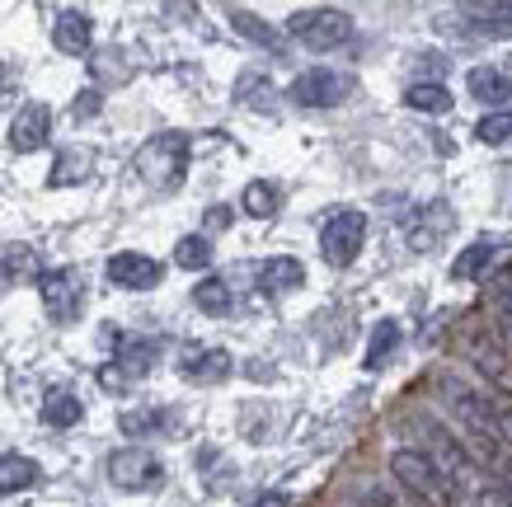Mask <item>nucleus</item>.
I'll return each instance as SVG.
<instances>
[{"instance_id":"3","label":"nucleus","mask_w":512,"mask_h":507,"mask_svg":"<svg viewBox=\"0 0 512 507\" xmlns=\"http://www.w3.org/2000/svg\"><path fill=\"white\" fill-rule=\"evenodd\" d=\"M419 432H423V442H428L423 451H428V456H433V461L442 465V470H447L451 479H456V489L466 493V489H475V484H480L484 465L475 461V451H470V446L461 442L456 432L442 428V423H437L433 414H419Z\"/></svg>"},{"instance_id":"32","label":"nucleus","mask_w":512,"mask_h":507,"mask_svg":"<svg viewBox=\"0 0 512 507\" xmlns=\"http://www.w3.org/2000/svg\"><path fill=\"white\" fill-rule=\"evenodd\" d=\"M494 315H498V334L512 343V277H503L494 287Z\"/></svg>"},{"instance_id":"8","label":"nucleus","mask_w":512,"mask_h":507,"mask_svg":"<svg viewBox=\"0 0 512 507\" xmlns=\"http://www.w3.org/2000/svg\"><path fill=\"white\" fill-rule=\"evenodd\" d=\"M109 484L123 493L160 489V484H165V465H160V456L146 451V446H123V451L109 456Z\"/></svg>"},{"instance_id":"29","label":"nucleus","mask_w":512,"mask_h":507,"mask_svg":"<svg viewBox=\"0 0 512 507\" xmlns=\"http://www.w3.org/2000/svg\"><path fill=\"white\" fill-rule=\"evenodd\" d=\"M470 507H512V489L503 479H480L470 489Z\"/></svg>"},{"instance_id":"34","label":"nucleus","mask_w":512,"mask_h":507,"mask_svg":"<svg viewBox=\"0 0 512 507\" xmlns=\"http://www.w3.org/2000/svg\"><path fill=\"white\" fill-rule=\"evenodd\" d=\"M5 80H10V76H5V62H0V90H5Z\"/></svg>"},{"instance_id":"24","label":"nucleus","mask_w":512,"mask_h":507,"mask_svg":"<svg viewBox=\"0 0 512 507\" xmlns=\"http://www.w3.org/2000/svg\"><path fill=\"white\" fill-rule=\"evenodd\" d=\"M80 414H85V404L71 390H52L43 400V423H52V428H71V423H80Z\"/></svg>"},{"instance_id":"21","label":"nucleus","mask_w":512,"mask_h":507,"mask_svg":"<svg viewBox=\"0 0 512 507\" xmlns=\"http://www.w3.org/2000/svg\"><path fill=\"white\" fill-rule=\"evenodd\" d=\"M38 461H29V456H0V493H24L38 484Z\"/></svg>"},{"instance_id":"14","label":"nucleus","mask_w":512,"mask_h":507,"mask_svg":"<svg viewBox=\"0 0 512 507\" xmlns=\"http://www.w3.org/2000/svg\"><path fill=\"white\" fill-rule=\"evenodd\" d=\"M179 371L198 385L226 381V376H231V353H226V348H188L184 362H179Z\"/></svg>"},{"instance_id":"7","label":"nucleus","mask_w":512,"mask_h":507,"mask_svg":"<svg viewBox=\"0 0 512 507\" xmlns=\"http://www.w3.org/2000/svg\"><path fill=\"white\" fill-rule=\"evenodd\" d=\"M38 292L52 324H71L85 310V273L80 268H47L38 273Z\"/></svg>"},{"instance_id":"15","label":"nucleus","mask_w":512,"mask_h":507,"mask_svg":"<svg viewBox=\"0 0 512 507\" xmlns=\"http://www.w3.org/2000/svg\"><path fill=\"white\" fill-rule=\"evenodd\" d=\"M503 240H475V245H466L461 254H456V263H451V277H461V282H475V277H484L489 268H494V259L503 254Z\"/></svg>"},{"instance_id":"27","label":"nucleus","mask_w":512,"mask_h":507,"mask_svg":"<svg viewBox=\"0 0 512 507\" xmlns=\"http://www.w3.org/2000/svg\"><path fill=\"white\" fill-rule=\"evenodd\" d=\"M174 263L188 268V273H202V268L212 263V240H207V235H184V240L174 245Z\"/></svg>"},{"instance_id":"9","label":"nucleus","mask_w":512,"mask_h":507,"mask_svg":"<svg viewBox=\"0 0 512 507\" xmlns=\"http://www.w3.org/2000/svg\"><path fill=\"white\" fill-rule=\"evenodd\" d=\"M353 94V76H343L334 66H311L292 80V99L301 108H334Z\"/></svg>"},{"instance_id":"4","label":"nucleus","mask_w":512,"mask_h":507,"mask_svg":"<svg viewBox=\"0 0 512 507\" xmlns=\"http://www.w3.org/2000/svg\"><path fill=\"white\" fill-rule=\"evenodd\" d=\"M137 174L151 188H160V193H170V188L184 184V174H188V137L184 132H160V137L146 141L137 151Z\"/></svg>"},{"instance_id":"28","label":"nucleus","mask_w":512,"mask_h":507,"mask_svg":"<svg viewBox=\"0 0 512 507\" xmlns=\"http://www.w3.org/2000/svg\"><path fill=\"white\" fill-rule=\"evenodd\" d=\"M475 137L484 141V146H503V141H512V108H498V113H484L480 127H475Z\"/></svg>"},{"instance_id":"26","label":"nucleus","mask_w":512,"mask_h":507,"mask_svg":"<svg viewBox=\"0 0 512 507\" xmlns=\"http://www.w3.org/2000/svg\"><path fill=\"white\" fill-rule=\"evenodd\" d=\"M400 348V324L395 320H381L376 324V334H372V343H367V371H381L386 367V357Z\"/></svg>"},{"instance_id":"12","label":"nucleus","mask_w":512,"mask_h":507,"mask_svg":"<svg viewBox=\"0 0 512 507\" xmlns=\"http://www.w3.org/2000/svg\"><path fill=\"white\" fill-rule=\"evenodd\" d=\"M47 132H52V108L43 99H33V104L19 108V118L10 123V146L15 151H38L47 141Z\"/></svg>"},{"instance_id":"25","label":"nucleus","mask_w":512,"mask_h":507,"mask_svg":"<svg viewBox=\"0 0 512 507\" xmlns=\"http://www.w3.org/2000/svg\"><path fill=\"white\" fill-rule=\"evenodd\" d=\"M90 165H94L90 151H66V155H57V165H52V188H66V184L90 179Z\"/></svg>"},{"instance_id":"23","label":"nucleus","mask_w":512,"mask_h":507,"mask_svg":"<svg viewBox=\"0 0 512 507\" xmlns=\"http://www.w3.org/2000/svg\"><path fill=\"white\" fill-rule=\"evenodd\" d=\"M404 104L414 108V113H447L451 90L447 85H437V80H419V85H409V90H404Z\"/></svg>"},{"instance_id":"30","label":"nucleus","mask_w":512,"mask_h":507,"mask_svg":"<svg viewBox=\"0 0 512 507\" xmlns=\"http://www.w3.org/2000/svg\"><path fill=\"white\" fill-rule=\"evenodd\" d=\"M235 99H245V104H254V108H268L273 85H268L264 76H240V80H235Z\"/></svg>"},{"instance_id":"31","label":"nucleus","mask_w":512,"mask_h":507,"mask_svg":"<svg viewBox=\"0 0 512 507\" xmlns=\"http://www.w3.org/2000/svg\"><path fill=\"white\" fill-rule=\"evenodd\" d=\"M160 423H165V414H160V409H132V414L118 418V428H123L127 437H141V432H156Z\"/></svg>"},{"instance_id":"13","label":"nucleus","mask_w":512,"mask_h":507,"mask_svg":"<svg viewBox=\"0 0 512 507\" xmlns=\"http://www.w3.org/2000/svg\"><path fill=\"white\" fill-rule=\"evenodd\" d=\"M466 90H470V99L489 104L494 113L498 108H512V76L503 66H475L466 76Z\"/></svg>"},{"instance_id":"5","label":"nucleus","mask_w":512,"mask_h":507,"mask_svg":"<svg viewBox=\"0 0 512 507\" xmlns=\"http://www.w3.org/2000/svg\"><path fill=\"white\" fill-rule=\"evenodd\" d=\"M287 33L301 47H311V52H334V47H343L353 38V15L334 10V5H311V10H296L287 19Z\"/></svg>"},{"instance_id":"33","label":"nucleus","mask_w":512,"mask_h":507,"mask_svg":"<svg viewBox=\"0 0 512 507\" xmlns=\"http://www.w3.org/2000/svg\"><path fill=\"white\" fill-rule=\"evenodd\" d=\"M94 108H99V94H94V90H85V94H80V99H76V118H90Z\"/></svg>"},{"instance_id":"20","label":"nucleus","mask_w":512,"mask_h":507,"mask_svg":"<svg viewBox=\"0 0 512 507\" xmlns=\"http://www.w3.org/2000/svg\"><path fill=\"white\" fill-rule=\"evenodd\" d=\"M226 15H231V29L240 33V38H249V43L264 47V52H282L278 29H268L259 15H249V10H226Z\"/></svg>"},{"instance_id":"1","label":"nucleus","mask_w":512,"mask_h":507,"mask_svg":"<svg viewBox=\"0 0 512 507\" xmlns=\"http://www.w3.org/2000/svg\"><path fill=\"white\" fill-rule=\"evenodd\" d=\"M437 395L447 404V414L461 423L466 432L470 451H475V461L484 470H512V446L503 442V404L494 395H484L480 385H470L466 376H456V371H442L437 376Z\"/></svg>"},{"instance_id":"17","label":"nucleus","mask_w":512,"mask_h":507,"mask_svg":"<svg viewBox=\"0 0 512 507\" xmlns=\"http://www.w3.org/2000/svg\"><path fill=\"white\" fill-rule=\"evenodd\" d=\"M156 357H160V338H137V334L118 338V371H123L127 381L141 376V371H151Z\"/></svg>"},{"instance_id":"11","label":"nucleus","mask_w":512,"mask_h":507,"mask_svg":"<svg viewBox=\"0 0 512 507\" xmlns=\"http://www.w3.org/2000/svg\"><path fill=\"white\" fill-rule=\"evenodd\" d=\"M160 277H165V263L151 259V254H137V249L109 259V282L123 292H151V287H160Z\"/></svg>"},{"instance_id":"2","label":"nucleus","mask_w":512,"mask_h":507,"mask_svg":"<svg viewBox=\"0 0 512 507\" xmlns=\"http://www.w3.org/2000/svg\"><path fill=\"white\" fill-rule=\"evenodd\" d=\"M390 479L400 484L419 507H461V489L423 446H400L390 451Z\"/></svg>"},{"instance_id":"6","label":"nucleus","mask_w":512,"mask_h":507,"mask_svg":"<svg viewBox=\"0 0 512 507\" xmlns=\"http://www.w3.org/2000/svg\"><path fill=\"white\" fill-rule=\"evenodd\" d=\"M362 245H367V212H357V207H339L320 226V254L334 268H348L362 254Z\"/></svg>"},{"instance_id":"22","label":"nucleus","mask_w":512,"mask_h":507,"mask_svg":"<svg viewBox=\"0 0 512 507\" xmlns=\"http://www.w3.org/2000/svg\"><path fill=\"white\" fill-rule=\"evenodd\" d=\"M193 306H198L202 315H231L235 292L221 282V277H202L198 287H193Z\"/></svg>"},{"instance_id":"19","label":"nucleus","mask_w":512,"mask_h":507,"mask_svg":"<svg viewBox=\"0 0 512 507\" xmlns=\"http://www.w3.org/2000/svg\"><path fill=\"white\" fill-rule=\"evenodd\" d=\"M240 207H245V216H254V221H273V216H278V207H282V188L268 184V179H254V184L245 188Z\"/></svg>"},{"instance_id":"18","label":"nucleus","mask_w":512,"mask_h":507,"mask_svg":"<svg viewBox=\"0 0 512 507\" xmlns=\"http://www.w3.org/2000/svg\"><path fill=\"white\" fill-rule=\"evenodd\" d=\"M301 282H306V268H301V263L296 259H287V254H278V259H268L264 268H259V287H264V292H296V287H301Z\"/></svg>"},{"instance_id":"16","label":"nucleus","mask_w":512,"mask_h":507,"mask_svg":"<svg viewBox=\"0 0 512 507\" xmlns=\"http://www.w3.org/2000/svg\"><path fill=\"white\" fill-rule=\"evenodd\" d=\"M90 38H94V24H90V15H80V10H62L57 24H52V43L62 47V52H71V57H80V52L90 47Z\"/></svg>"},{"instance_id":"10","label":"nucleus","mask_w":512,"mask_h":507,"mask_svg":"<svg viewBox=\"0 0 512 507\" xmlns=\"http://www.w3.org/2000/svg\"><path fill=\"white\" fill-rule=\"evenodd\" d=\"M466 357L498 385V390H512V353L498 329H470L466 334Z\"/></svg>"}]
</instances>
